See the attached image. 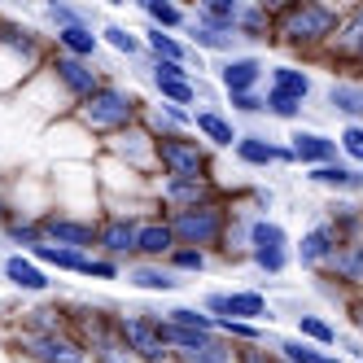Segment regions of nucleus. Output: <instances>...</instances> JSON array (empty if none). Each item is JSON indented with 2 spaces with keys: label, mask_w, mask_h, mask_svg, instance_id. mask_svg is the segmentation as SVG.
Masks as SVG:
<instances>
[{
  "label": "nucleus",
  "mask_w": 363,
  "mask_h": 363,
  "mask_svg": "<svg viewBox=\"0 0 363 363\" xmlns=\"http://www.w3.org/2000/svg\"><path fill=\"white\" fill-rule=\"evenodd\" d=\"M136 237H140V219L136 215H101L96 254L118 263V267H132L136 263Z\"/></svg>",
  "instance_id": "nucleus-10"
},
{
  "label": "nucleus",
  "mask_w": 363,
  "mask_h": 363,
  "mask_svg": "<svg viewBox=\"0 0 363 363\" xmlns=\"http://www.w3.org/2000/svg\"><path fill=\"white\" fill-rule=\"evenodd\" d=\"M13 215H18V211H13V201L5 197V184H0V232H5V228L13 223Z\"/></svg>",
  "instance_id": "nucleus-48"
},
{
  "label": "nucleus",
  "mask_w": 363,
  "mask_h": 363,
  "mask_svg": "<svg viewBox=\"0 0 363 363\" xmlns=\"http://www.w3.org/2000/svg\"><path fill=\"white\" fill-rule=\"evenodd\" d=\"M13 354H27L31 363H92V350L74 333H22L18 328Z\"/></svg>",
  "instance_id": "nucleus-7"
},
{
  "label": "nucleus",
  "mask_w": 363,
  "mask_h": 363,
  "mask_svg": "<svg viewBox=\"0 0 363 363\" xmlns=\"http://www.w3.org/2000/svg\"><path fill=\"white\" fill-rule=\"evenodd\" d=\"M289 153L294 162L315 171V167H328L337 162V153H342V145H337V136H324V132H311V127H294L289 132Z\"/></svg>",
  "instance_id": "nucleus-15"
},
{
  "label": "nucleus",
  "mask_w": 363,
  "mask_h": 363,
  "mask_svg": "<svg viewBox=\"0 0 363 363\" xmlns=\"http://www.w3.org/2000/svg\"><path fill=\"white\" fill-rule=\"evenodd\" d=\"M101 40H106L114 53H123V57H140L145 53V35H136L132 27H118V22H110V27L101 31Z\"/></svg>",
  "instance_id": "nucleus-37"
},
{
  "label": "nucleus",
  "mask_w": 363,
  "mask_h": 363,
  "mask_svg": "<svg viewBox=\"0 0 363 363\" xmlns=\"http://www.w3.org/2000/svg\"><path fill=\"white\" fill-rule=\"evenodd\" d=\"M337 232L320 219V223H311L306 232H302V241L294 245V258H298V267H306V272H315V276H324V267L333 263V254H337Z\"/></svg>",
  "instance_id": "nucleus-12"
},
{
  "label": "nucleus",
  "mask_w": 363,
  "mask_h": 363,
  "mask_svg": "<svg viewBox=\"0 0 363 363\" xmlns=\"http://www.w3.org/2000/svg\"><path fill=\"white\" fill-rule=\"evenodd\" d=\"M306 179H311L315 189L337 193V197H354V193H363V167H350V162L315 167V171H306Z\"/></svg>",
  "instance_id": "nucleus-20"
},
{
  "label": "nucleus",
  "mask_w": 363,
  "mask_h": 363,
  "mask_svg": "<svg viewBox=\"0 0 363 363\" xmlns=\"http://www.w3.org/2000/svg\"><path fill=\"white\" fill-rule=\"evenodd\" d=\"M44 18L53 22L57 31H66V27H92V13L88 9H74V5H44Z\"/></svg>",
  "instance_id": "nucleus-40"
},
{
  "label": "nucleus",
  "mask_w": 363,
  "mask_h": 363,
  "mask_svg": "<svg viewBox=\"0 0 363 363\" xmlns=\"http://www.w3.org/2000/svg\"><path fill=\"white\" fill-rule=\"evenodd\" d=\"M175 363H237V342H228L223 333H215L197 350H179Z\"/></svg>",
  "instance_id": "nucleus-30"
},
{
  "label": "nucleus",
  "mask_w": 363,
  "mask_h": 363,
  "mask_svg": "<svg viewBox=\"0 0 363 363\" xmlns=\"http://www.w3.org/2000/svg\"><path fill=\"white\" fill-rule=\"evenodd\" d=\"M145 110H149V106H145L136 92H127V88H118V84L110 79L101 92H92L84 106H74V114H70V118L79 123L92 140L106 145L110 136H118V132H127V127L145 123Z\"/></svg>",
  "instance_id": "nucleus-2"
},
{
  "label": "nucleus",
  "mask_w": 363,
  "mask_h": 363,
  "mask_svg": "<svg viewBox=\"0 0 363 363\" xmlns=\"http://www.w3.org/2000/svg\"><path fill=\"white\" fill-rule=\"evenodd\" d=\"M237 162H245V167H294V153H289V145H276V140H267V136H258V132H245L241 140H237Z\"/></svg>",
  "instance_id": "nucleus-17"
},
{
  "label": "nucleus",
  "mask_w": 363,
  "mask_h": 363,
  "mask_svg": "<svg viewBox=\"0 0 363 363\" xmlns=\"http://www.w3.org/2000/svg\"><path fill=\"white\" fill-rule=\"evenodd\" d=\"M342 18L346 9L324 5V0H289V5L276 9V44L306 53V57H315V53L324 57V48L342 31Z\"/></svg>",
  "instance_id": "nucleus-1"
},
{
  "label": "nucleus",
  "mask_w": 363,
  "mask_h": 363,
  "mask_svg": "<svg viewBox=\"0 0 363 363\" xmlns=\"http://www.w3.org/2000/svg\"><path fill=\"white\" fill-rule=\"evenodd\" d=\"M324 57L328 62H350V66H359V57H363V5H350L346 9L342 31H337V40L324 48Z\"/></svg>",
  "instance_id": "nucleus-16"
},
{
  "label": "nucleus",
  "mask_w": 363,
  "mask_h": 363,
  "mask_svg": "<svg viewBox=\"0 0 363 363\" xmlns=\"http://www.w3.org/2000/svg\"><path fill=\"white\" fill-rule=\"evenodd\" d=\"M245 258H250L258 272H267V276H284V272H289V263H294V250H250Z\"/></svg>",
  "instance_id": "nucleus-38"
},
{
  "label": "nucleus",
  "mask_w": 363,
  "mask_h": 363,
  "mask_svg": "<svg viewBox=\"0 0 363 363\" xmlns=\"http://www.w3.org/2000/svg\"><path fill=\"white\" fill-rule=\"evenodd\" d=\"M346 315H350V324H354L359 337H363V298H350V302H346Z\"/></svg>",
  "instance_id": "nucleus-49"
},
{
  "label": "nucleus",
  "mask_w": 363,
  "mask_h": 363,
  "mask_svg": "<svg viewBox=\"0 0 363 363\" xmlns=\"http://www.w3.org/2000/svg\"><path fill=\"white\" fill-rule=\"evenodd\" d=\"M333 232H337V241H363V206H354V201H346V197H337L333 206H328V219H324Z\"/></svg>",
  "instance_id": "nucleus-27"
},
{
  "label": "nucleus",
  "mask_w": 363,
  "mask_h": 363,
  "mask_svg": "<svg viewBox=\"0 0 363 363\" xmlns=\"http://www.w3.org/2000/svg\"><path fill=\"white\" fill-rule=\"evenodd\" d=\"M53 48L66 57H79V62H96V48H101V31L92 27H66L53 35Z\"/></svg>",
  "instance_id": "nucleus-29"
},
{
  "label": "nucleus",
  "mask_w": 363,
  "mask_h": 363,
  "mask_svg": "<svg viewBox=\"0 0 363 363\" xmlns=\"http://www.w3.org/2000/svg\"><path fill=\"white\" fill-rule=\"evenodd\" d=\"M167 267H171V272H179V276H197V272L211 267V254H206V250H189V245H179V250L167 258Z\"/></svg>",
  "instance_id": "nucleus-39"
},
{
  "label": "nucleus",
  "mask_w": 363,
  "mask_h": 363,
  "mask_svg": "<svg viewBox=\"0 0 363 363\" xmlns=\"http://www.w3.org/2000/svg\"><path fill=\"white\" fill-rule=\"evenodd\" d=\"M193 136L206 140L211 149H237V140H241L232 118H223L219 110H193Z\"/></svg>",
  "instance_id": "nucleus-21"
},
{
  "label": "nucleus",
  "mask_w": 363,
  "mask_h": 363,
  "mask_svg": "<svg viewBox=\"0 0 363 363\" xmlns=\"http://www.w3.org/2000/svg\"><path fill=\"white\" fill-rule=\"evenodd\" d=\"M237 35L245 44H276V9L267 5H245L241 22H237Z\"/></svg>",
  "instance_id": "nucleus-24"
},
{
  "label": "nucleus",
  "mask_w": 363,
  "mask_h": 363,
  "mask_svg": "<svg viewBox=\"0 0 363 363\" xmlns=\"http://www.w3.org/2000/svg\"><path fill=\"white\" fill-rule=\"evenodd\" d=\"M162 320L175 328H189V333H219V324L201 306H171V311H162Z\"/></svg>",
  "instance_id": "nucleus-36"
},
{
  "label": "nucleus",
  "mask_w": 363,
  "mask_h": 363,
  "mask_svg": "<svg viewBox=\"0 0 363 363\" xmlns=\"http://www.w3.org/2000/svg\"><path fill=\"white\" fill-rule=\"evenodd\" d=\"M359 66H363V57H359Z\"/></svg>",
  "instance_id": "nucleus-51"
},
{
  "label": "nucleus",
  "mask_w": 363,
  "mask_h": 363,
  "mask_svg": "<svg viewBox=\"0 0 363 363\" xmlns=\"http://www.w3.org/2000/svg\"><path fill=\"white\" fill-rule=\"evenodd\" d=\"M272 92H284L306 106V96L315 92V79L302 70V66H272Z\"/></svg>",
  "instance_id": "nucleus-32"
},
{
  "label": "nucleus",
  "mask_w": 363,
  "mask_h": 363,
  "mask_svg": "<svg viewBox=\"0 0 363 363\" xmlns=\"http://www.w3.org/2000/svg\"><path fill=\"white\" fill-rule=\"evenodd\" d=\"M228 106H232V114H267V101L258 96V92H245V96H228Z\"/></svg>",
  "instance_id": "nucleus-45"
},
{
  "label": "nucleus",
  "mask_w": 363,
  "mask_h": 363,
  "mask_svg": "<svg viewBox=\"0 0 363 363\" xmlns=\"http://www.w3.org/2000/svg\"><path fill=\"white\" fill-rule=\"evenodd\" d=\"M294 337H302V342L320 346V350H333V346H337V328H333L324 315H298V333H294Z\"/></svg>",
  "instance_id": "nucleus-35"
},
{
  "label": "nucleus",
  "mask_w": 363,
  "mask_h": 363,
  "mask_svg": "<svg viewBox=\"0 0 363 363\" xmlns=\"http://www.w3.org/2000/svg\"><path fill=\"white\" fill-rule=\"evenodd\" d=\"M158 211L162 215H175V211H189V206H201V201H215L223 197L215 179H158Z\"/></svg>",
  "instance_id": "nucleus-11"
},
{
  "label": "nucleus",
  "mask_w": 363,
  "mask_h": 363,
  "mask_svg": "<svg viewBox=\"0 0 363 363\" xmlns=\"http://www.w3.org/2000/svg\"><path fill=\"white\" fill-rule=\"evenodd\" d=\"M241 9H245V0H201L193 22H201V27H211V31H228V35H237Z\"/></svg>",
  "instance_id": "nucleus-25"
},
{
  "label": "nucleus",
  "mask_w": 363,
  "mask_h": 363,
  "mask_svg": "<svg viewBox=\"0 0 363 363\" xmlns=\"http://www.w3.org/2000/svg\"><path fill=\"white\" fill-rule=\"evenodd\" d=\"M0 272H5V280L13 284V289H27V294H44L48 284H53V280H48V272L35 263L31 254H9Z\"/></svg>",
  "instance_id": "nucleus-22"
},
{
  "label": "nucleus",
  "mask_w": 363,
  "mask_h": 363,
  "mask_svg": "<svg viewBox=\"0 0 363 363\" xmlns=\"http://www.w3.org/2000/svg\"><path fill=\"white\" fill-rule=\"evenodd\" d=\"M328 106H333V114H342L346 123H363V84L337 79L328 88Z\"/></svg>",
  "instance_id": "nucleus-31"
},
{
  "label": "nucleus",
  "mask_w": 363,
  "mask_h": 363,
  "mask_svg": "<svg viewBox=\"0 0 363 363\" xmlns=\"http://www.w3.org/2000/svg\"><path fill=\"white\" fill-rule=\"evenodd\" d=\"M5 237H9L13 245H27V250L44 245V232H40V219H13V223L5 228Z\"/></svg>",
  "instance_id": "nucleus-42"
},
{
  "label": "nucleus",
  "mask_w": 363,
  "mask_h": 363,
  "mask_svg": "<svg viewBox=\"0 0 363 363\" xmlns=\"http://www.w3.org/2000/svg\"><path fill=\"white\" fill-rule=\"evenodd\" d=\"M149 79L162 84V79H193V66L184 62H149Z\"/></svg>",
  "instance_id": "nucleus-44"
},
{
  "label": "nucleus",
  "mask_w": 363,
  "mask_h": 363,
  "mask_svg": "<svg viewBox=\"0 0 363 363\" xmlns=\"http://www.w3.org/2000/svg\"><path fill=\"white\" fill-rule=\"evenodd\" d=\"M184 44L193 48V53H219V57L228 62V57H237V48H241L245 40H241V35H228V31H211V27H201V22H189Z\"/></svg>",
  "instance_id": "nucleus-23"
},
{
  "label": "nucleus",
  "mask_w": 363,
  "mask_h": 363,
  "mask_svg": "<svg viewBox=\"0 0 363 363\" xmlns=\"http://www.w3.org/2000/svg\"><path fill=\"white\" fill-rule=\"evenodd\" d=\"M127 284L140 294H175V289H184V276L171 272L167 263H132L127 267Z\"/></svg>",
  "instance_id": "nucleus-18"
},
{
  "label": "nucleus",
  "mask_w": 363,
  "mask_h": 363,
  "mask_svg": "<svg viewBox=\"0 0 363 363\" xmlns=\"http://www.w3.org/2000/svg\"><path fill=\"white\" fill-rule=\"evenodd\" d=\"M320 280H337V284H346V289H359V298H363V241L337 245L333 263L324 267Z\"/></svg>",
  "instance_id": "nucleus-19"
},
{
  "label": "nucleus",
  "mask_w": 363,
  "mask_h": 363,
  "mask_svg": "<svg viewBox=\"0 0 363 363\" xmlns=\"http://www.w3.org/2000/svg\"><path fill=\"white\" fill-rule=\"evenodd\" d=\"M337 145H342V153L350 158V167H363V123H346L342 132H337Z\"/></svg>",
  "instance_id": "nucleus-43"
},
{
  "label": "nucleus",
  "mask_w": 363,
  "mask_h": 363,
  "mask_svg": "<svg viewBox=\"0 0 363 363\" xmlns=\"http://www.w3.org/2000/svg\"><path fill=\"white\" fill-rule=\"evenodd\" d=\"M276 363H289V359H280V354H276Z\"/></svg>",
  "instance_id": "nucleus-50"
},
{
  "label": "nucleus",
  "mask_w": 363,
  "mask_h": 363,
  "mask_svg": "<svg viewBox=\"0 0 363 363\" xmlns=\"http://www.w3.org/2000/svg\"><path fill=\"white\" fill-rule=\"evenodd\" d=\"M179 250L175 228L167 215H149L140 219V237H136V263H167V258Z\"/></svg>",
  "instance_id": "nucleus-13"
},
{
  "label": "nucleus",
  "mask_w": 363,
  "mask_h": 363,
  "mask_svg": "<svg viewBox=\"0 0 363 363\" xmlns=\"http://www.w3.org/2000/svg\"><path fill=\"white\" fill-rule=\"evenodd\" d=\"M31 258L40 267H57V272H70V276H88V263H92V254H84V250H66V245H35L31 250Z\"/></svg>",
  "instance_id": "nucleus-26"
},
{
  "label": "nucleus",
  "mask_w": 363,
  "mask_h": 363,
  "mask_svg": "<svg viewBox=\"0 0 363 363\" xmlns=\"http://www.w3.org/2000/svg\"><path fill=\"white\" fill-rule=\"evenodd\" d=\"M237 363H276V350H267V346H237Z\"/></svg>",
  "instance_id": "nucleus-47"
},
{
  "label": "nucleus",
  "mask_w": 363,
  "mask_h": 363,
  "mask_svg": "<svg viewBox=\"0 0 363 363\" xmlns=\"http://www.w3.org/2000/svg\"><path fill=\"white\" fill-rule=\"evenodd\" d=\"M118 276H123V267H118V263H110V258L92 254V263H88V280H118Z\"/></svg>",
  "instance_id": "nucleus-46"
},
{
  "label": "nucleus",
  "mask_w": 363,
  "mask_h": 363,
  "mask_svg": "<svg viewBox=\"0 0 363 363\" xmlns=\"http://www.w3.org/2000/svg\"><path fill=\"white\" fill-rule=\"evenodd\" d=\"M140 9H145V18H149V27L171 31V35H175V31H189V22H193L179 5H171V0H145Z\"/></svg>",
  "instance_id": "nucleus-33"
},
{
  "label": "nucleus",
  "mask_w": 363,
  "mask_h": 363,
  "mask_svg": "<svg viewBox=\"0 0 363 363\" xmlns=\"http://www.w3.org/2000/svg\"><path fill=\"white\" fill-rule=\"evenodd\" d=\"M101 153H106L110 162L145 175V179L158 175V140H153V132H149L145 123H136V127H127V132L110 136L106 145H101Z\"/></svg>",
  "instance_id": "nucleus-6"
},
{
  "label": "nucleus",
  "mask_w": 363,
  "mask_h": 363,
  "mask_svg": "<svg viewBox=\"0 0 363 363\" xmlns=\"http://www.w3.org/2000/svg\"><path fill=\"white\" fill-rule=\"evenodd\" d=\"M40 79H48L53 88H62V96H66L70 114H74V106H84V101H88L92 92H101V88L110 84V79H106V70H101L96 62H79V57H66V53H57V48H53V57L44 62Z\"/></svg>",
  "instance_id": "nucleus-4"
},
{
  "label": "nucleus",
  "mask_w": 363,
  "mask_h": 363,
  "mask_svg": "<svg viewBox=\"0 0 363 363\" xmlns=\"http://www.w3.org/2000/svg\"><path fill=\"white\" fill-rule=\"evenodd\" d=\"M250 250H294V245H289V232H284L276 219L254 215L250 219Z\"/></svg>",
  "instance_id": "nucleus-34"
},
{
  "label": "nucleus",
  "mask_w": 363,
  "mask_h": 363,
  "mask_svg": "<svg viewBox=\"0 0 363 363\" xmlns=\"http://www.w3.org/2000/svg\"><path fill=\"white\" fill-rule=\"evenodd\" d=\"M263 74H267V62L263 57L237 53V57L219 62V88H223V96H245V92H258Z\"/></svg>",
  "instance_id": "nucleus-14"
},
{
  "label": "nucleus",
  "mask_w": 363,
  "mask_h": 363,
  "mask_svg": "<svg viewBox=\"0 0 363 363\" xmlns=\"http://www.w3.org/2000/svg\"><path fill=\"white\" fill-rule=\"evenodd\" d=\"M96 228H101V215L48 211L40 219V232H44L48 245H66V250H84V254H96Z\"/></svg>",
  "instance_id": "nucleus-9"
},
{
  "label": "nucleus",
  "mask_w": 363,
  "mask_h": 363,
  "mask_svg": "<svg viewBox=\"0 0 363 363\" xmlns=\"http://www.w3.org/2000/svg\"><path fill=\"white\" fill-rule=\"evenodd\" d=\"M140 35H145V48H149V62H184V66H193V48L179 40V35L158 31V27H149Z\"/></svg>",
  "instance_id": "nucleus-28"
},
{
  "label": "nucleus",
  "mask_w": 363,
  "mask_h": 363,
  "mask_svg": "<svg viewBox=\"0 0 363 363\" xmlns=\"http://www.w3.org/2000/svg\"><path fill=\"white\" fill-rule=\"evenodd\" d=\"M201 311L215 324L219 320H241V324H263V320H272V306H267V298L258 294V289H215V294L201 298Z\"/></svg>",
  "instance_id": "nucleus-8"
},
{
  "label": "nucleus",
  "mask_w": 363,
  "mask_h": 363,
  "mask_svg": "<svg viewBox=\"0 0 363 363\" xmlns=\"http://www.w3.org/2000/svg\"><path fill=\"white\" fill-rule=\"evenodd\" d=\"M267 118H280V123H298L302 118V101H294V96H284V92H272L267 88Z\"/></svg>",
  "instance_id": "nucleus-41"
},
{
  "label": "nucleus",
  "mask_w": 363,
  "mask_h": 363,
  "mask_svg": "<svg viewBox=\"0 0 363 363\" xmlns=\"http://www.w3.org/2000/svg\"><path fill=\"white\" fill-rule=\"evenodd\" d=\"M158 175L162 179H211V145L193 132L158 136Z\"/></svg>",
  "instance_id": "nucleus-5"
},
{
  "label": "nucleus",
  "mask_w": 363,
  "mask_h": 363,
  "mask_svg": "<svg viewBox=\"0 0 363 363\" xmlns=\"http://www.w3.org/2000/svg\"><path fill=\"white\" fill-rule=\"evenodd\" d=\"M175 228V241L189 245V250H206V254H223L228 250V232H232V201L215 197V201H201L189 206V211H175L167 215Z\"/></svg>",
  "instance_id": "nucleus-3"
}]
</instances>
